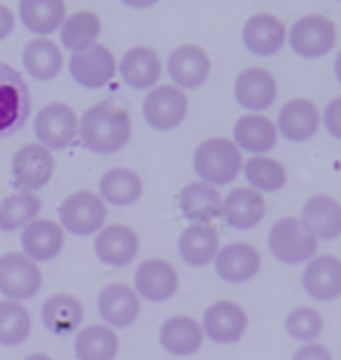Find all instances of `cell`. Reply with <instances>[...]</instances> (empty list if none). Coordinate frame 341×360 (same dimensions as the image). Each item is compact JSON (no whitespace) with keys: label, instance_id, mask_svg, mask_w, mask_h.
I'll use <instances>...</instances> for the list:
<instances>
[{"label":"cell","instance_id":"cell-44","mask_svg":"<svg viewBox=\"0 0 341 360\" xmlns=\"http://www.w3.org/2000/svg\"><path fill=\"white\" fill-rule=\"evenodd\" d=\"M24 360H52L47 354H31L28 358H24Z\"/></svg>","mask_w":341,"mask_h":360},{"label":"cell","instance_id":"cell-10","mask_svg":"<svg viewBox=\"0 0 341 360\" xmlns=\"http://www.w3.org/2000/svg\"><path fill=\"white\" fill-rule=\"evenodd\" d=\"M54 155L40 143H28L12 157V180L19 192L42 190L54 176Z\"/></svg>","mask_w":341,"mask_h":360},{"label":"cell","instance_id":"cell-19","mask_svg":"<svg viewBox=\"0 0 341 360\" xmlns=\"http://www.w3.org/2000/svg\"><path fill=\"white\" fill-rule=\"evenodd\" d=\"M321 129V110L309 98H292L281 108L276 131L290 143H307Z\"/></svg>","mask_w":341,"mask_h":360},{"label":"cell","instance_id":"cell-18","mask_svg":"<svg viewBox=\"0 0 341 360\" xmlns=\"http://www.w3.org/2000/svg\"><path fill=\"white\" fill-rule=\"evenodd\" d=\"M243 47L255 56H274L278 54L288 42V28L285 24L274 17V14L259 12L255 17H250L245 21L243 31H241Z\"/></svg>","mask_w":341,"mask_h":360},{"label":"cell","instance_id":"cell-16","mask_svg":"<svg viewBox=\"0 0 341 360\" xmlns=\"http://www.w3.org/2000/svg\"><path fill=\"white\" fill-rule=\"evenodd\" d=\"M276 96H278V84L266 68H245L236 75L234 98L248 110V115H262L266 108L274 105Z\"/></svg>","mask_w":341,"mask_h":360},{"label":"cell","instance_id":"cell-13","mask_svg":"<svg viewBox=\"0 0 341 360\" xmlns=\"http://www.w3.org/2000/svg\"><path fill=\"white\" fill-rule=\"evenodd\" d=\"M134 290L141 300L152 304H164L178 292V271L166 260H145L134 274Z\"/></svg>","mask_w":341,"mask_h":360},{"label":"cell","instance_id":"cell-36","mask_svg":"<svg viewBox=\"0 0 341 360\" xmlns=\"http://www.w3.org/2000/svg\"><path fill=\"white\" fill-rule=\"evenodd\" d=\"M98 35H101V19L94 12H86V10L70 14L61 26V42L72 54L94 47Z\"/></svg>","mask_w":341,"mask_h":360},{"label":"cell","instance_id":"cell-25","mask_svg":"<svg viewBox=\"0 0 341 360\" xmlns=\"http://www.w3.org/2000/svg\"><path fill=\"white\" fill-rule=\"evenodd\" d=\"M120 77L131 89H155L162 77V59L152 47H131L120 59Z\"/></svg>","mask_w":341,"mask_h":360},{"label":"cell","instance_id":"cell-38","mask_svg":"<svg viewBox=\"0 0 341 360\" xmlns=\"http://www.w3.org/2000/svg\"><path fill=\"white\" fill-rule=\"evenodd\" d=\"M33 333L31 314L19 302H0V347H21Z\"/></svg>","mask_w":341,"mask_h":360},{"label":"cell","instance_id":"cell-32","mask_svg":"<svg viewBox=\"0 0 341 360\" xmlns=\"http://www.w3.org/2000/svg\"><path fill=\"white\" fill-rule=\"evenodd\" d=\"M98 197L110 206H131L143 197V178L124 167L110 169L98 180Z\"/></svg>","mask_w":341,"mask_h":360},{"label":"cell","instance_id":"cell-37","mask_svg":"<svg viewBox=\"0 0 341 360\" xmlns=\"http://www.w3.org/2000/svg\"><path fill=\"white\" fill-rule=\"evenodd\" d=\"M42 201L33 192H17L0 201V229L3 232H14L24 229L31 222L38 220Z\"/></svg>","mask_w":341,"mask_h":360},{"label":"cell","instance_id":"cell-20","mask_svg":"<svg viewBox=\"0 0 341 360\" xmlns=\"http://www.w3.org/2000/svg\"><path fill=\"white\" fill-rule=\"evenodd\" d=\"M302 288L314 302H335L341 297V260L335 255H321L307 262L302 271Z\"/></svg>","mask_w":341,"mask_h":360},{"label":"cell","instance_id":"cell-6","mask_svg":"<svg viewBox=\"0 0 341 360\" xmlns=\"http://www.w3.org/2000/svg\"><path fill=\"white\" fill-rule=\"evenodd\" d=\"M108 211L96 192H72L63 199L59 206V225L63 232L75 236H91L98 234L105 225Z\"/></svg>","mask_w":341,"mask_h":360},{"label":"cell","instance_id":"cell-12","mask_svg":"<svg viewBox=\"0 0 341 360\" xmlns=\"http://www.w3.org/2000/svg\"><path fill=\"white\" fill-rule=\"evenodd\" d=\"M70 77L84 89H101L117 75V59L105 45H94L77 52L68 61Z\"/></svg>","mask_w":341,"mask_h":360},{"label":"cell","instance_id":"cell-29","mask_svg":"<svg viewBox=\"0 0 341 360\" xmlns=\"http://www.w3.org/2000/svg\"><path fill=\"white\" fill-rule=\"evenodd\" d=\"M19 21L26 31L38 38H47L54 31H61L66 21V3L63 0H21Z\"/></svg>","mask_w":341,"mask_h":360},{"label":"cell","instance_id":"cell-3","mask_svg":"<svg viewBox=\"0 0 341 360\" xmlns=\"http://www.w3.org/2000/svg\"><path fill=\"white\" fill-rule=\"evenodd\" d=\"M266 243H269V253L288 267L311 262L318 250L316 236L302 225L300 218L276 220L266 236Z\"/></svg>","mask_w":341,"mask_h":360},{"label":"cell","instance_id":"cell-1","mask_svg":"<svg viewBox=\"0 0 341 360\" xmlns=\"http://www.w3.org/2000/svg\"><path fill=\"white\" fill-rule=\"evenodd\" d=\"M77 136L94 155H115L131 139V115L120 101L105 98L79 117Z\"/></svg>","mask_w":341,"mask_h":360},{"label":"cell","instance_id":"cell-11","mask_svg":"<svg viewBox=\"0 0 341 360\" xmlns=\"http://www.w3.org/2000/svg\"><path fill=\"white\" fill-rule=\"evenodd\" d=\"M201 330L213 344H236L243 340L248 330V314L241 304L229 300H220L210 304L201 319Z\"/></svg>","mask_w":341,"mask_h":360},{"label":"cell","instance_id":"cell-35","mask_svg":"<svg viewBox=\"0 0 341 360\" xmlns=\"http://www.w3.org/2000/svg\"><path fill=\"white\" fill-rule=\"evenodd\" d=\"M241 171L245 180H248L250 190H255L259 194L281 192L288 185V171L274 157H250L248 162H243Z\"/></svg>","mask_w":341,"mask_h":360},{"label":"cell","instance_id":"cell-42","mask_svg":"<svg viewBox=\"0 0 341 360\" xmlns=\"http://www.w3.org/2000/svg\"><path fill=\"white\" fill-rule=\"evenodd\" d=\"M14 24H17V17L7 5H0V42L5 38H10L14 31Z\"/></svg>","mask_w":341,"mask_h":360},{"label":"cell","instance_id":"cell-26","mask_svg":"<svg viewBox=\"0 0 341 360\" xmlns=\"http://www.w3.org/2000/svg\"><path fill=\"white\" fill-rule=\"evenodd\" d=\"M159 344L166 354L176 358H187L197 354L204 344V330L192 316H171L159 328Z\"/></svg>","mask_w":341,"mask_h":360},{"label":"cell","instance_id":"cell-8","mask_svg":"<svg viewBox=\"0 0 341 360\" xmlns=\"http://www.w3.org/2000/svg\"><path fill=\"white\" fill-rule=\"evenodd\" d=\"M190 103L185 91H180L173 84H157L143 98V120L155 131H171L180 127L187 117Z\"/></svg>","mask_w":341,"mask_h":360},{"label":"cell","instance_id":"cell-33","mask_svg":"<svg viewBox=\"0 0 341 360\" xmlns=\"http://www.w3.org/2000/svg\"><path fill=\"white\" fill-rule=\"evenodd\" d=\"M26 73L38 82H49L61 73L63 68V54L56 42L47 38H35L24 47L21 52Z\"/></svg>","mask_w":341,"mask_h":360},{"label":"cell","instance_id":"cell-27","mask_svg":"<svg viewBox=\"0 0 341 360\" xmlns=\"http://www.w3.org/2000/svg\"><path fill=\"white\" fill-rule=\"evenodd\" d=\"M21 248L31 262H49L63 250V229L54 220H35L21 229Z\"/></svg>","mask_w":341,"mask_h":360},{"label":"cell","instance_id":"cell-30","mask_svg":"<svg viewBox=\"0 0 341 360\" xmlns=\"http://www.w3.org/2000/svg\"><path fill=\"white\" fill-rule=\"evenodd\" d=\"M178 206L183 211V218L190 220V225H199V222H208L210 225V220L222 215L220 192L206 183L185 185L178 197Z\"/></svg>","mask_w":341,"mask_h":360},{"label":"cell","instance_id":"cell-41","mask_svg":"<svg viewBox=\"0 0 341 360\" xmlns=\"http://www.w3.org/2000/svg\"><path fill=\"white\" fill-rule=\"evenodd\" d=\"M292 360H332V354L323 344L314 342V344H302V347L295 351Z\"/></svg>","mask_w":341,"mask_h":360},{"label":"cell","instance_id":"cell-24","mask_svg":"<svg viewBox=\"0 0 341 360\" xmlns=\"http://www.w3.org/2000/svg\"><path fill=\"white\" fill-rule=\"evenodd\" d=\"M300 220L316 236V241H335L341 236V204L328 194L307 199Z\"/></svg>","mask_w":341,"mask_h":360},{"label":"cell","instance_id":"cell-22","mask_svg":"<svg viewBox=\"0 0 341 360\" xmlns=\"http://www.w3.org/2000/svg\"><path fill=\"white\" fill-rule=\"evenodd\" d=\"M141 250V239L131 227L127 225H110L103 227L94 241V253L108 267H127L136 260Z\"/></svg>","mask_w":341,"mask_h":360},{"label":"cell","instance_id":"cell-21","mask_svg":"<svg viewBox=\"0 0 341 360\" xmlns=\"http://www.w3.org/2000/svg\"><path fill=\"white\" fill-rule=\"evenodd\" d=\"M266 218V201L250 187H236L222 199V220L236 232L255 229Z\"/></svg>","mask_w":341,"mask_h":360},{"label":"cell","instance_id":"cell-40","mask_svg":"<svg viewBox=\"0 0 341 360\" xmlns=\"http://www.w3.org/2000/svg\"><path fill=\"white\" fill-rule=\"evenodd\" d=\"M321 124L325 127L332 139L341 141V96L332 98L328 105H325V112L321 115Z\"/></svg>","mask_w":341,"mask_h":360},{"label":"cell","instance_id":"cell-15","mask_svg":"<svg viewBox=\"0 0 341 360\" xmlns=\"http://www.w3.org/2000/svg\"><path fill=\"white\" fill-rule=\"evenodd\" d=\"M213 267L217 278L229 285H243L252 281L262 269V255L250 243H229L217 250Z\"/></svg>","mask_w":341,"mask_h":360},{"label":"cell","instance_id":"cell-4","mask_svg":"<svg viewBox=\"0 0 341 360\" xmlns=\"http://www.w3.org/2000/svg\"><path fill=\"white\" fill-rule=\"evenodd\" d=\"M31 117V89L17 68L0 61V139L17 134Z\"/></svg>","mask_w":341,"mask_h":360},{"label":"cell","instance_id":"cell-9","mask_svg":"<svg viewBox=\"0 0 341 360\" xmlns=\"http://www.w3.org/2000/svg\"><path fill=\"white\" fill-rule=\"evenodd\" d=\"M79 117L66 103H47L35 115V139L42 148L63 150L77 139Z\"/></svg>","mask_w":341,"mask_h":360},{"label":"cell","instance_id":"cell-23","mask_svg":"<svg viewBox=\"0 0 341 360\" xmlns=\"http://www.w3.org/2000/svg\"><path fill=\"white\" fill-rule=\"evenodd\" d=\"M231 143L241 153H248L252 157H266L278 143V131H276L274 122L264 115H243L234 124Z\"/></svg>","mask_w":341,"mask_h":360},{"label":"cell","instance_id":"cell-5","mask_svg":"<svg viewBox=\"0 0 341 360\" xmlns=\"http://www.w3.org/2000/svg\"><path fill=\"white\" fill-rule=\"evenodd\" d=\"M288 45L297 56L307 61L323 59L337 45V26L321 14H307L290 26Z\"/></svg>","mask_w":341,"mask_h":360},{"label":"cell","instance_id":"cell-31","mask_svg":"<svg viewBox=\"0 0 341 360\" xmlns=\"http://www.w3.org/2000/svg\"><path fill=\"white\" fill-rule=\"evenodd\" d=\"M40 319H42V326L52 335H70L82 326V319H84L82 302L68 292L52 295V297L42 304Z\"/></svg>","mask_w":341,"mask_h":360},{"label":"cell","instance_id":"cell-34","mask_svg":"<svg viewBox=\"0 0 341 360\" xmlns=\"http://www.w3.org/2000/svg\"><path fill=\"white\" fill-rule=\"evenodd\" d=\"M77 360H115L120 354V340L108 326H89L75 337Z\"/></svg>","mask_w":341,"mask_h":360},{"label":"cell","instance_id":"cell-39","mask_svg":"<svg viewBox=\"0 0 341 360\" xmlns=\"http://www.w3.org/2000/svg\"><path fill=\"white\" fill-rule=\"evenodd\" d=\"M325 321L314 307H297L285 316V333L290 340L302 344H314L323 335Z\"/></svg>","mask_w":341,"mask_h":360},{"label":"cell","instance_id":"cell-7","mask_svg":"<svg viewBox=\"0 0 341 360\" xmlns=\"http://www.w3.org/2000/svg\"><path fill=\"white\" fill-rule=\"evenodd\" d=\"M42 288V274L24 253L0 255V295L7 302H26Z\"/></svg>","mask_w":341,"mask_h":360},{"label":"cell","instance_id":"cell-43","mask_svg":"<svg viewBox=\"0 0 341 360\" xmlns=\"http://www.w3.org/2000/svg\"><path fill=\"white\" fill-rule=\"evenodd\" d=\"M335 77H337V82L341 84V52L337 54V59H335Z\"/></svg>","mask_w":341,"mask_h":360},{"label":"cell","instance_id":"cell-2","mask_svg":"<svg viewBox=\"0 0 341 360\" xmlns=\"http://www.w3.org/2000/svg\"><path fill=\"white\" fill-rule=\"evenodd\" d=\"M192 169L199 176V183L210 187L229 185L243 169V157L231 139L213 136L201 141L192 155Z\"/></svg>","mask_w":341,"mask_h":360},{"label":"cell","instance_id":"cell-28","mask_svg":"<svg viewBox=\"0 0 341 360\" xmlns=\"http://www.w3.org/2000/svg\"><path fill=\"white\" fill-rule=\"evenodd\" d=\"M217 250H220V236H217V229L208 222L190 225L178 239L180 260L190 267H208L215 260Z\"/></svg>","mask_w":341,"mask_h":360},{"label":"cell","instance_id":"cell-17","mask_svg":"<svg viewBox=\"0 0 341 360\" xmlns=\"http://www.w3.org/2000/svg\"><path fill=\"white\" fill-rule=\"evenodd\" d=\"M166 70L173 80V87H178L180 91L199 89L210 77V59L197 45H180L171 52Z\"/></svg>","mask_w":341,"mask_h":360},{"label":"cell","instance_id":"cell-14","mask_svg":"<svg viewBox=\"0 0 341 360\" xmlns=\"http://www.w3.org/2000/svg\"><path fill=\"white\" fill-rule=\"evenodd\" d=\"M96 309L101 321L110 330L131 328L141 316V297L131 285L110 283L98 292Z\"/></svg>","mask_w":341,"mask_h":360}]
</instances>
